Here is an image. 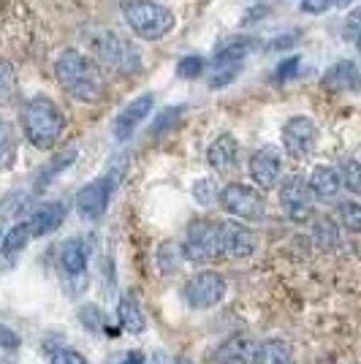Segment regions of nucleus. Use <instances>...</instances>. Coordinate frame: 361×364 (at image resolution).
<instances>
[{"mask_svg": "<svg viewBox=\"0 0 361 364\" xmlns=\"http://www.w3.org/2000/svg\"><path fill=\"white\" fill-rule=\"evenodd\" d=\"M16 92V74H14V65L0 58V101H11Z\"/></svg>", "mask_w": 361, "mask_h": 364, "instance_id": "obj_29", "label": "nucleus"}, {"mask_svg": "<svg viewBox=\"0 0 361 364\" xmlns=\"http://www.w3.org/2000/svg\"><path fill=\"white\" fill-rule=\"evenodd\" d=\"M337 240H340V231H337V226H334V220H329V218H318L316 220V242L320 245V247H334Z\"/></svg>", "mask_w": 361, "mask_h": 364, "instance_id": "obj_30", "label": "nucleus"}, {"mask_svg": "<svg viewBox=\"0 0 361 364\" xmlns=\"http://www.w3.org/2000/svg\"><path fill=\"white\" fill-rule=\"evenodd\" d=\"M299 38H301V33L288 31V33H283V36H277V38H274V41L269 44V49H271V52H283V49H293Z\"/></svg>", "mask_w": 361, "mask_h": 364, "instance_id": "obj_39", "label": "nucleus"}, {"mask_svg": "<svg viewBox=\"0 0 361 364\" xmlns=\"http://www.w3.org/2000/svg\"><path fill=\"white\" fill-rule=\"evenodd\" d=\"M280 207H283L288 220H293V223H307V220L316 218L313 193H310L304 177L291 174V177L280 182Z\"/></svg>", "mask_w": 361, "mask_h": 364, "instance_id": "obj_9", "label": "nucleus"}, {"mask_svg": "<svg viewBox=\"0 0 361 364\" xmlns=\"http://www.w3.org/2000/svg\"><path fill=\"white\" fill-rule=\"evenodd\" d=\"M120 9L134 36L144 38V41H161L177 25L174 11L155 0H122Z\"/></svg>", "mask_w": 361, "mask_h": 364, "instance_id": "obj_3", "label": "nucleus"}, {"mask_svg": "<svg viewBox=\"0 0 361 364\" xmlns=\"http://www.w3.org/2000/svg\"><path fill=\"white\" fill-rule=\"evenodd\" d=\"M49 364H90L85 353L74 348H52L49 350Z\"/></svg>", "mask_w": 361, "mask_h": 364, "instance_id": "obj_34", "label": "nucleus"}, {"mask_svg": "<svg viewBox=\"0 0 361 364\" xmlns=\"http://www.w3.org/2000/svg\"><path fill=\"white\" fill-rule=\"evenodd\" d=\"M280 139H283V150H286L288 158H293V161L310 158L318 147L316 120L307 117V114H293V117H288V120L283 122Z\"/></svg>", "mask_w": 361, "mask_h": 364, "instance_id": "obj_8", "label": "nucleus"}, {"mask_svg": "<svg viewBox=\"0 0 361 364\" xmlns=\"http://www.w3.org/2000/svg\"><path fill=\"white\" fill-rule=\"evenodd\" d=\"M0 240H3V218H0Z\"/></svg>", "mask_w": 361, "mask_h": 364, "instance_id": "obj_41", "label": "nucleus"}, {"mask_svg": "<svg viewBox=\"0 0 361 364\" xmlns=\"http://www.w3.org/2000/svg\"><path fill=\"white\" fill-rule=\"evenodd\" d=\"M92 52H95V60L101 68L112 71L117 76H134L141 71V55L131 38H125L122 33L104 31L92 38Z\"/></svg>", "mask_w": 361, "mask_h": 364, "instance_id": "obj_4", "label": "nucleus"}, {"mask_svg": "<svg viewBox=\"0 0 361 364\" xmlns=\"http://www.w3.org/2000/svg\"><path fill=\"white\" fill-rule=\"evenodd\" d=\"M58 261H60V269L65 277L71 280H79L87 274V261H90V253H87V245L79 237H71L60 245V253H58Z\"/></svg>", "mask_w": 361, "mask_h": 364, "instance_id": "obj_16", "label": "nucleus"}, {"mask_svg": "<svg viewBox=\"0 0 361 364\" xmlns=\"http://www.w3.org/2000/svg\"><path fill=\"white\" fill-rule=\"evenodd\" d=\"M55 76L60 82V87L74 101L82 104H101L106 98V76L104 68L98 65L95 58L76 52V49H65L60 58L55 60Z\"/></svg>", "mask_w": 361, "mask_h": 364, "instance_id": "obj_1", "label": "nucleus"}, {"mask_svg": "<svg viewBox=\"0 0 361 364\" xmlns=\"http://www.w3.org/2000/svg\"><path fill=\"white\" fill-rule=\"evenodd\" d=\"M258 49V41L247 33H234L223 38L217 49H215V58H212V65H223V63H242L250 52Z\"/></svg>", "mask_w": 361, "mask_h": 364, "instance_id": "obj_17", "label": "nucleus"}, {"mask_svg": "<svg viewBox=\"0 0 361 364\" xmlns=\"http://www.w3.org/2000/svg\"><path fill=\"white\" fill-rule=\"evenodd\" d=\"M155 3H158V0H155Z\"/></svg>", "mask_w": 361, "mask_h": 364, "instance_id": "obj_43", "label": "nucleus"}, {"mask_svg": "<svg viewBox=\"0 0 361 364\" xmlns=\"http://www.w3.org/2000/svg\"><path fill=\"white\" fill-rule=\"evenodd\" d=\"M177 114H182V109H180V107L166 109V112H161V117H158V122H155V128H152V131H155V134H161L163 128H168V125L174 122V117H177Z\"/></svg>", "mask_w": 361, "mask_h": 364, "instance_id": "obj_40", "label": "nucleus"}, {"mask_svg": "<svg viewBox=\"0 0 361 364\" xmlns=\"http://www.w3.org/2000/svg\"><path fill=\"white\" fill-rule=\"evenodd\" d=\"M22 120V131L25 139L31 141L36 150H52L65 134V114L58 107V101H52L49 95H33L22 104L19 112Z\"/></svg>", "mask_w": 361, "mask_h": 364, "instance_id": "obj_2", "label": "nucleus"}, {"mask_svg": "<svg viewBox=\"0 0 361 364\" xmlns=\"http://www.w3.org/2000/svg\"><path fill=\"white\" fill-rule=\"evenodd\" d=\"M337 174H340V182H343L345 191L361 193V161H356V158H343L340 166H337Z\"/></svg>", "mask_w": 361, "mask_h": 364, "instance_id": "obj_25", "label": "nucleus"}, {"mask_svg": "<svg viewBox=\"0 0 361 364\" xmlns=\"http://www.w3.org/2000/svg\"><path fill=\"white\" fill-rule=\"evenodd\" d=\"M320 85L331 92H356L361 87V74L353 60H337L323 71Z\"/></svg>", "mask_w": 361, "mask_h": 364, "instance_id": "obj_15", "label": "nucleus"}, {"mask_svg": "<svg viewBox=\"0 0 361 364\" xmlns=\"http://www.w3.org/2000/svg\"><path fill=\"white\" fill-rule=\"evenodd\" d=\"M345 38H350L361 52V6H356L345 19Z\"/></svg>", "mask_w": 361, "mask_h": 364, "instance_id": "obj_36", "label": "nucleus"}, {"mask_svg": "<svg viewBox=\"0 0 361 364\" xmlns=\"http://www.w3.org/2000/svg\"><path fill=\"white\" fill-rule=\"evenodd\" d=\"M307 188L313 198L318 201H337L340 198V191H343V182H340V174L334 166H316L310 171V180H307Z\"/></svg>", "mask_w": 361, "mask_h": 364, "instance_id": "obj_20", "label": "nucleus"}, {"mask_svg": "<svg viewBox=\"0 0 361 364\" xmlns=\"http://www.w3.org/2000/svg\"><path fill=\"white\" fill-rule=\"evenodd\" d=\"M299 65H301L299 55H291L288 60H283L280 65H277V82H288V79H293V76L299 74Z\"/></svg>", "mask_w": 361, "mask_h": 364, "instance_id": "obj_37", "label": "nucleus"}, {"mask_svg": "<svg viewBox=\"0 0 361 364\" xmlns=\"http://www.w3.org/2000/svg\"><path fill=\"white\" fill-rule=\"evenodd\" d=\"M204 68H207V60L201 58V55H188V58H182L177 63V74L182 79H196V76L204 74Z\"/></svg>", "mask_w": 361, "mask_h": 364, "instance_id": "obj_32", "label": "nucleus"}, {"mask_svg": "<svg viewBox=\"0 0 361 364\" xmlns=\"http://www.w3.org/2000/svg\"><path fill=\"white\" fill-rule=\"evenodd\" d=\"M16 161V139L9 122L0 120V168H11Z\"/></svg>", "mask_w": 361, "mask_h": 364, "instance_id": "obj_26", "label": "nucleus"}, {"mask_svg": "<svg viewBox=\"0 0 361 364\" xmlns=\"http://www.w3.org/2000/svg\"><path fill=\"white\" fill-rule=\"evenodd\" d=\"M258 250V237L237 220L220 223V256L223 258H250Z\"/></svg>", "mask_w": 361, "mask_h": 364, "instance_id": "obj_12", "label": "nucleus"}, {"mask_svg": "<svg viewBox=\"0 0 361 364\" xmlns=\"http://www.w3.org/2000/svg\"><path fill=\"white\" fill-rule=\"evenodd\" d=\"M33 240L31 234V226H28V220H22V223H16L11 226L6 234H3V242H0V261L3 264H11L19 258V253L28 247V242Z\"/></svg>", "mask_w": 361, "mask_h": 364, "instance_id": "obj_22", "label": "nucleus"}, {"mask_svg": "<svg viewBox=\"0 0 361 364\" xmlns=\"http://www.w3.org/2000/svg\"><path fill=\"white\" fill-rule=\"evenodd\" d=\"M76 155H79V152L71 147V150L60 152L58 158H52V161H49V164L41 168V174H38V180H36V191H44V188H49V185H52V180H55L58 174H63L65 168L74 164Z\"/></svg>", "mask_w": 361, "mask_h": 364, "instance_id": "obj_24", "label": "nucleus"}, {"mask_svg": "<svg viewBox=\"0 0 361 364\" xmlns=\"http://www.w3.org/2000/svg\"><path fill=\"white\" fill-rule=\"evenodd\" d=\"M337 215H340V223H343L345 231H350V234H361V204L359 201H340Z\"/></svg>", "mask_w": 361, "mask_h": 364, "instance_id": "obj_27", "label": "nucleus"}, {"mask_svg": "<svg viewBox=\"0 0 361 364\" xmlns=\"http://www.w3.org/2000/svg\"><path fill=\"white\" fill-rule=\"evenodd\" d=\"M253 364H293V346L280 337H269L256 343Z\"/></svg>", "mask_w": 361, "mask_h": 364, "instance_id": "obj_21", "label": "nucleus"}, {"mask_svg": "<svg viewBox=\"0 0 361 364\" xmlns=\"http://www.w3.org/2000/svg\"><path fill=\"white\" fill-rule=\"evenodd\" d=\"M79 318H82V323H85L90 332H101V329H104V310L95 307V304H85V307L79 310Z\"/></svg>", "mask_w": 361, "mask_h": 364, "instance_id": "obj_35", "label": "nucleus"}, {"mask_svg": "<svg viewBox=\"0 0 361 364\" xmlns=\"http://www.w3.org/2000/svg\"><path fill=\"white\" fill-rule=\"evenodd\" d=\"M247 174L250 180L256 182L258 188H274L280 177H283V150L274 147V144H264L250 155V164H247Z\"/></svg>", "mask_w": 361, "mask_h": 364, "instance_id": "obj_11", "label": "nucleus"}, {"mask_svg": "<svg viewBox=\"0 0 361 364\" xmlns=\"http://www.w3.org/2000/svg\"><path fill=\"white\" fill-rule=\"evenodd\" d=\"M152 107H155V95H152V92H144V95H139L136 101H131V104L117 114V120H114V139H117V141L134 139V134L139 131V125L152 114Z\"/></svg>", "mask_w": 361, "mask_h": 364, "instance_id": "obj_13", "label": "nucleus"}, {"mask_svg": "<svg viewBox=\"0 0 361 364\" xmlns=\"http://www.w3.org/2000/svg\"><path fill=\"white\" fill-rule=\"evenodd\" d=\"M19 346H22V337L14 329H9L6 323H0V350H14Z\"/></svg>", "mask_w": 361, "mask_h": 364, "instance_id": "obj_38", "label": "nucleus"}, {"mask_svg": "<svg viewBox=\"0 0 361 364\" xmlns=\"http://www.w3.org/2000/svg\"><path fill=\"white\" fill-rule=\"evenodd\" d=\"M190 193H193V198H196L201 207H212V204H217V198H220V188L215 185V180L204 177V180L193 182Z\"/></svg>", "mask_w": 361, "mask_h": 364, "instance_id": "obj_28", "label": "nucleus"}, {"mask_svg": "<svg viewBox=\"0 0 361 364\" xmlns=\"http://www.w3.org/2000/svg\"><path fill=\"white\" fill-rule=\"evenodd\" d=\"M65 204L63 201H46L41 207H36L31 215V220H28V226H31V234L33 237H46V234H52V231H58L63 226V220H65Z\"/></svg>", "mask_w": 361, "mask_h": 364, "instance_id": "obj_19", "label": "nucleus"}, {"mask_svg": "<svg viewBox=\"0 0 361 364\" xmlns=\"http://www.w3.org/2000/svg\"><path fill=\"white\" fill-rule=\"evenodd\" d=\"M217 71L210 76V87H226V85H231L237 76H239L242 71V63H223V65H215Z\"/></svg>", "mask_w": 361, "mask_h": 364, "instance_id": "obj_31", "label": "nucleus"}, {"mask_svg": "<svg viewBox=\"0 0 361 364\" xmlns=\"http://www.w3.org/2000/svg\"><path fill=\"white\" fill-rule=\"evenodd\" d=\"M117 323L131 334H141L144 329H147L144 310L139 307L134 294H122V299L117 302Z\"/></svg>", "mask_w": 361, "mask_h": 364, "instance_id": "obj_23", "label": "nucleus"}, {"mask_svg": "<svg viewBox=\"0 0 361 364\" xmlns=\"http://www.w3.org/2000/svg\"><path fill=\"white\" fill-rule=\"evenodd\" d=\"M350 0H301V11L310 16H320L329 14L331 9H343Z\"/></svg>", "mask_w": 361, "mask_h": 364, "instance_id": "obj_33", "label": "nucleus"}, {"mask_svg": "<svg viewBox=\"0 0 361 364\" xmlns=\"http://www.w3.org/2000/svg\"><path fill=\"white\" fill-rule=\"evenodd\" d=\"M207 164L215 171H231L239 164V141L234 134H220V136L207 147Z\"/></svg>", "mask_w": 361, "mask_h": 364, "instance_id": "obj_18", "label": "nucleus"}, {"mask_svg": "<svg viewBox=\"0 0 361 364\" xmlns=\"http://www.w3.org/2000/svg\"><path fill=\"white\" fill-rule=\"evenodd\" d=\"M182 258L193 264H207L220 256V223L217 220H193L188 226L185 242H182Z\"/></svg>", "mask_w": 361, "mask_h": 364, "instance_id": "obj_6", "label": "nucleus"}, {"mask_svg": "<svg viewBox=\"0 0 361 364\" xmlns=\"http://www.w3.org/2000/svg\"><path fill=\"white\" fill-rule=\"evenodd\" d=\"M114 177L112 174H104L98 180L87 182L79 193H76V210L82 218L87 220H101L112 204V196H114Z\"/></svg>", "mask_w": 361, "mask_h": 364, "instance_id": "obj_10", "label": "nucleus"}, {"mask_svg": "<svg viewBox=\"0 0 361 364\" xmlns=\"http://www.w3.org/2000/svg\"><path fill=\"white\" fill-rule=\"evenodd\" d=\"M253 356H256V340L244 332L228 334L212 353L215 364H253Z\"/></svg>", "mask_w": 361, "mask_h": 364, "instance_id": "obj_14", "label": "nucleus"}, {"mask_svg": "<svg viewBox=\"0 0 361 364\" xmlns=\"http://www.w3.org/2000/svg\"><path fill=\"white\" fill-rule=\"evenodd\" d=\"M226 291L228 283L223 274L215 269H201L185 283L182 296H185L188 307H193V310H210L226 299Z\"/></svg>", "mask_w": 361, "mask_h": 364, "instance_id": "obj_7", "label": "nucleus"}, {"mask_svg": "<svg viewBox=\"0 0 361 364\" xmlns=\"http://www.w3.org/2000/svg\"><path fill=\"white\" fill-rule=\"evenodd\" d=\"M177 364H193V362H185V359H180V362H177Z\"/></svg>", "mask_w": 361, "mask_h": 364, "instance_id": "obj_42", "label": "nucleus"}, {"mask_svg": "<svg viewBox=\"0 0 361 364\" xmlns=\"http://www.w3.org/2000/svg\"><path fill=\"white\" fill-rule=\"evenodd\" d=\"M217 204H220L223 213H228L231 218L250 220V223L264 220V215H266L264 193H261L258 188H253V185H242V182H231L226 188H220Z\"/></svg>", "mask_w": 361, "mask_h": 364, "instance_id": "obj_5", "label": "nucleus"}]
</instances>
